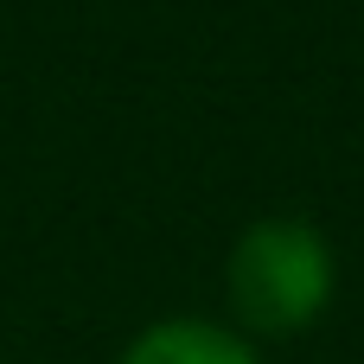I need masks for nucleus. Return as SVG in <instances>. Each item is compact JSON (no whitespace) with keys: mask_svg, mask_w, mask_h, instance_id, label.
<instances>
[{"mask_svg":"<svg viewBox=\"0 0 364 364\" xmlns=\"http://www.w3.org/2000/svg\"><path fill=\"white\" fill-rule=\"evenodd\" d=\"M230 301L256 333H301L333 301V250L301 218H262L230 250Z\"/></svg>","mask_w":364,"mask_h":364,"instance_id":"obj_1","label":"nucleus"},{"mask_svg":"<svg viewBox=\"0 0 364 364\" xmlns=\"http://www.w3.org/2000/svg\"><path fill=\"white\" fill-rule=\"evenodd\" d=\"M122 364H256V352L205 320H166V326H147L122 352Z\"/></svg>","mask_w":364,"mask_h":364,"instance_id":"obj_2","label":"nucleus"}]
</instances>
